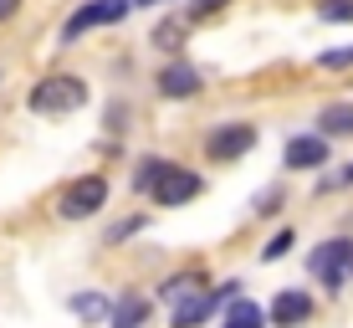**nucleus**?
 <instances>
[{
    "mask_svg": "<svg viewBox=\"0 0 353 328\" xmlns=\"http://www.w3.org/2000/svg\"><path fill=\"white\" fill-rule=\"evenodd\" d=\"M31 113H72V108L88 103V82L82 77H46L31 88Z\"/></svg>",
    "mask_w": 353,
    "mask_h": 328,
    "instance_id": "obj_1",
    "label": "nucleus"
},
{
    "mask_svg": "<svg viewBox=\"0 0 353 328\" xmlns=\"http://www.w3.org/2000/svg\"><path fill=\"white\" fill-rule=\"evenodd\" d=\"M200 190H205V180L194 175V169H179V164L164 160V169L154 175V185H149V195L159 200V205H190Z\"/></svg>",
    "mask_w": 353,
    "mask_h": 328,
    "instance_id": "obj_2",
    "label": "nucleus"
},
{
    "mask_svg": "<svg viewBox=\"0 0 353 328\" xmlns=\"http://www.w3.org/2000/svg\"><path fill=\"white\" fill-rule=\"evenodd\" d=\"M307 267H312V277H318L323 287H343L353 277V241H323L307 257Z\"/></svg>",
    "mask_w": 353,
    "mask_h": 328,
    "instance_id": "obj_3",
    "label": "nucleus"
},
{
    "mask_svg": "<svg viewBox=\"0 0 353 328\" xmlns=\"http://www.w3.org/2000/svg\"><path fill=\"white\" fill-rule=\"evenodd\" d=\"M256 149V128L251 124H221L205 139V154H210V164H230V160H241V154H251Z\"/></svg>",
    "mask_w": 353,
    "mask_h": 328,
    "instance_id": "obj_4",
    "label": "nucleus"
},
{
    "mask_svg": "<svg viewBox=\"0 0 353 328\" xmlns=\"http://www.w3.org/2000/svg\"><path fill=\"white\" fill-rule=\"evenodd\" d=\"M128 6H133V0H88V6L62 26V41H77V36H88L92 26H113V21H123Z\"/></svg>",
    "mask_w": 353,
    "mask_h": 328,
    "instance_id": "obj_5",
    "label": "nucleus"
},
{
    "mask_svg": "<svg viewBox=\"0 0 353 328\" xmlns=\"http://www.w3.org/2000/svg\"><path fill=\"white\" fill-rule=\"evenodd\" d=\"M103 200H108V180L103 175H88V180H77V185L62 195V221H82V215H92V211H103Z\"/></svg>",
    "mask_w": 353,
    "mask_h": 328,
    "instance_id": "obj_6",
    "label": "nucleus"
},
{
    "mask_svg": "<svg viewBox=\"0 0 353 328\" xmlns=\"http://www.w3.org/2000/svg\"><path fill=\"white\" fill-rule=\"evenodd\" d=\"M287 164L292 169L327 164V139H323V133H297V139H287Z\"/></svg>",
    "mask_w": 353,
    "mask_h": 328,
    "instance_id": "obj_7",
    "label": "nucleus"
},
{
    "mask_svg": "<svg viewBox=\"0 0 353 328\" xmlns=\"http://www.w3.org/2000/svg\"><path fill=\"white\" fill-rule=\"evenodd\" d=\"M307 318H312V298L302 293V287H287V293H276V302H272V323H276V328L307 323Z\"/></svg>",
    "mask_w": 353,
    "mask_h": 328,
    "instance_id": "obj_8",
    "label": "nucleus"
},
{
    "mask_svg": "<svg viewBox=\"0 0 353 328\" xmlns=\"http://www.w3.org/2000/svg\"><path fill=\"white\" fill-rule=\"evenodd\" d=\"M159 93L164 98H194V93H200V72L194 67H164L159 72Z\"/></svg>",
    "mask_w": 353,
    "mask_h": 328,
    "instance_id": "obj_9",
    "label": "nucleus"
},
{
    "mask_svg": "<svg viewBox=\"0 0 353 328\" xmlns=\"http://www.w3.org/2000/svg\"><path fill=\"white\" fill-rule=\"evenodd\" d=\"M318 133L323 139H353V103H333L318 113Z\"/></svg>",
    "mask_w": 353,
    "mask_h": 328,
    "instance_id": "obj_10",
    "label": "nucleus"
},
{
    "mask_svg": "<svg viewBox=\"0 0 353 328\" xmlns=\"http://www.w3.org/2000/svg\"><path fill=\"white\" fill-rule=\"evenodd\" d=\"M266 323V313L256 308V302H251V298H225V328H261Z\"/></svg>",
    "mask_w": 353,
    "mask_h": 328,
    "instance_id": "obj_11",
    "label": "nucleus"
},
{
    "mask_svg": "<svg viewBox=\"0 0 353 328\" xmlns=\"http://www.w3.org/2000/svg\"><path fill=\"white\" fill-rule=\"evenodd\" d=\"M143 318H149V298H139V293H123V298H118L113 328H139Z\"/></svg>",
    "mask_w": 353,
    "mask_h": 328,
    "instance_id": "obj_12",
    "label": "nucleus"
},
{
    "mask_svg": "<svg viewBox=\"0 0 353 328\" xmlns=\"http://www.w3.org/2000/svg\"><path fill=\"white\" fill-rule=\"evenodd\" d=\"M200 287H205V282H200L194 272H179V277H169V282L159 287V298H164V302H185L190 293H200Z\"/></svg>",
    "mask_w": 353,
    "mask_h": 328,
    "instance_id": "obj_13",
    "label": "nucleus"
},
{
    "mask_svg": "<svg viewBox=\"0 0 353 328\" xmlns=\"http://www.w3.org/2000/svg\"><path fill=\"white\" fill-rule=\"evenodd\" d=\"M72 313H77V318H88V323H97V318H108V298L103 293H77L67 302Z\"/></svg>",
    "mask_w": 353,
    "mask_h": 328,
    "instance_id": "obj_14",
    "label": "nucleus"
},
{
    "mask_svg": "<svg viewBox=\"0 0 353 328\" xmlns=\"http://www.w3.org/2000/svg\"><path fill=\"white\" fill-rule=\"evenodd\" d=\"M159 169H164V160H159V154H149V160H139V175H133V190H149Z\"/></svg>",
    "mask_w": 353,
    "mask_h": 328,
    "instance_id": "obj_15",
    "label": "nucleus"
},
{
    "mask_svg": "<svg viewBox=\"0 0 353 328\" xmlns=\"http://www.w3.org/2000/svg\"><path fill=\"white\" fill-rule=\"evenodd\" d=\"M292 247H297V236H292V231H276V236L266 241V251H261V257H266V262H276V257H287Z\"/></svg>",
    "mask_w": 353,
    "mask_h": 328,
    "instance_id": "obj_16",
    "label": "nucleus"
},
{
    "mask_svg": "<svg viewBox=\"0 0 353 328\" xmlns=\"http://www.w3.org/2000/svg\"><path fill=\"white\" fill-rule=\"evenodd\" d=\"M318 16L323 21H353V0H323Z\"/></svg>",
    "mask_w": 353,
    "mask_h": 328,
    "instance_id": "obj_17",
    "label": "nucleus"
},
{
    "mask_svg": "<svg viewBox=\"0 0 353 328\" xmlns=\"http://www.w3.org/2000/svg\"><path fill=\"white\" fill-rule=\"evenodd\" d=\"M318 67H327V72H343V67H353V46H338V52H323V57H318Z\"/></svg>",
    "mask_w": 353,
    "mask_h": 328,
    "instance_id": "obj_18",
    "label": "nucleus"
},
{
    "mask_svg": "<svg viewBox=\"0 0 353 328\" xmlns=\"http://www.w3.org/2000/svg\"><path fill=\"white\" fill-rule=\"evenodd\" d=\"M143 221H139V215H128V221H118L113 231H108V241H123V236H133V231H139Z\"/></svg>",
    "mask_w": 353,
    "mask_h": 328,
    "instance_id": "obj_19",
    "label": "nucleus"
},
{
    "mask_svg": "<svg viewBox=\"0 0 353 328\" xmlns=\"http://www.w3.org/2000/svg\"><path fill=\"white\" fill-rule=\"evenodd\" d=\"M225 6H230V0H194L190 16H215V10H225Z\"/></svg>",
    "mask_w": 353,
    "mask_h": 328,
    "instance_id": "obj_20",
    "label": "nucleus"
},
{
    "mask_svg": "<svg viewBox=\"0 0 353 328\" xmlns=\"http://www.w3.org/2000/svg\"><path fill=\"white\" fill-rule=\"evenodd\" d=\"M154 41H159V46H179V26H159V31H154Z\"/></svg>",
    "mask_w": 353,
    "mask_h": 328,
    "instance_id": "obj_21",
    "label": "nucleus"
},
{
    "mask_svg": "<svg viewBox=\"0 0 353 328\" xmlns=\"http://www.w3.org/2000/svg\"><path fill=\"white\" fill-rule=\"evenodd\" d=\"M276 200H282V190H266V195L256 200V211H261V215H272V211H276Z\"/></svg>",
    "mask_w": 353,
    "mask_h": 328,
    "instance_id": "obj_22",
    "label": "nucleus"
},
{
    "mask_svg": "<svg viewBox=\"0 0 353 328\" xmlns=\"http://www.w3.org/2000/svg\"><path fill=\"white\" fill-rule=\"evenodd\" d=\"M327 185H353V164L343 169V175H333V180H323V190H327Z\"/></svg>",
    "mask_w": 353,
    "mask_h": 328,
    "instance_id": "obj_23",
    "label": "nucleus"
},
{
    "mask_svg": "<svg viewBox=\"0 0 353 328\" xmlns=\"http://www.w3.org/2000/svg\"><path fill=\"white\" fill-rule=\"evenodd\" d=\"M16 6H21V0H0V21H6V16H16Z\"/></svg>",
    "mask_w": 353,
    "mask_h": 328,
    "instance_id": "obj_24",
    "label": "nucleus"
},
{
    "mask_svg": "<svg viewBox=\"0 0 353 328\" xmlns=\"http://www.w3.org/2000/svg\"><path fill=\"white\" fill-rule=\"evenodd\" d=\"M133 6H164V0H133Z\"/></svg>",
    "mask_w": 353,
    "mask_h": 328,
    "instance_id": "obj_25",
    "label": "nucleus"
},
{
    "mask_svg": "<svg viewBox=\"0 0 353 328\" xmlns=\"http://www.w3.org/2000/svg\"><path fill=\"white\" fill-rule=\"evenodd\" d=\"M139 328H143V323H139Z\"/></svg>",
    "mask_w": 353,
    "mask_h": 328,
    "instance_id": "obj_26",
    "label": "nucleus"
}]
</instances>
